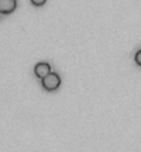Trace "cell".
Here are the masks:
<instances>
[{
    "mask_svg": "<svg viewBox=\"0 0 141 152\" xmlns=\"http://www.w3.org/2000/svg\"><path fill=\"white\" fill-rule=\"evenodd\" d=\"M42 84H43V87H45L46 91H56L57 88L60 87L61 79H60V76L57 75V73L50 72L46 77L42 79Z\"/></svg>",
    "mask_w": 141,
    "mask_h": 152,
    "instance_id": "obj_1",
    "label": "cell"
},
{
    "mask_svg": "<svg viewBox=\"0 0 141 152\" xmlns=\"http://www.w3.org/2000/svg\"><path fill=\"white\" fill-rule=\"evenodd\" d=\"M17 8V0H0V14H11Z\"/></svg>",
    "mask_w": 141,
    "mask_h": 152,
    "instance_id": "obj_2",
    "label": "cell"
},
{
    "mask_svg": "<svg viewBox=\"0 0 141 152\" xmlns=\"http://www.w3.org/2000/svg\"><path fill=\"white\" fill-rule=\"evenodd\" d=\"M51 72L50 71V65L47 62H39V64L35 65V75L39 77V79H43L48 73Z\"/></svg>",
    "mask_w": 141,
    "mask_h": 152,
    "instance_id": "obj_3",
    "label": "cell"
},
{
    "mask_svg": "<svg viewBox=\"0 0 141 152\" xmlns=\"http://www.w3.org/2000/svg\"><path fill=\"white\" fill-rule=\"evenodd\" d=\"M134 61H136V64H137L138 66H141V50H138V51L136 53V56H134Z\"/></svg>",
    "mask_w": 141,
    "mask_h": 152,
    "instance_id": "obj_4",
    "label": "cell"
},
{
    "mask_svg": "<svg viewBox=\"0 0 141 152\" xmlns=\"http://www.w3.org/2000/svg\"><path fill=\"white\" fill-rule=\"evenodd\" d=\"M32 1L33 6H37V7H40V6H43V4L47 1V0H31Z\"/></svg>",
    "mask_w": 141,
    "mask_h": 152,
    "instance_id": "obj_5",
    "label": "cell"
}]
</instances>
